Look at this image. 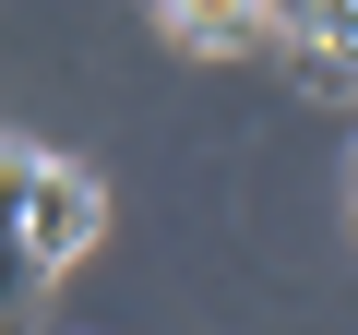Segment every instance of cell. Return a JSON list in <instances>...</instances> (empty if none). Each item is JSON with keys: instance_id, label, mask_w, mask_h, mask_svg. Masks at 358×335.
<instances>
[{"instance_id": "1", "label": "cell", "mask_w": 358, "mask_h": 335, "mask_svg": "<svg viewBox=\"0 0 358 335\" xmlns=\"http://www.w3.org/2000/svg\"><path fill=\"white\" fill-rule=\"evenodd\" d=\"M13 228H24V287H60L84 252H96V228H108V192H96V168H72V156H48V144H24L13 132Z\"/></svg>"}, {"instance_id": "2", "label": "cell", "mask_w": 358, "mask_h": 335, "mask_svg": "<svg viewBox=\"0 0 358 335\" xmlns=\"http://www.w3.org/2000/svg\"><path fill=\"white\" fill-rule=\"evenodd\" d=\"M155 36L179 60H287V13H239V0H167Z\"/></svg>"}, {"instance_id": "3", "label": "cell", "mask_w": 358, "mask_h": 335, "mask_svg": "<svg viewBox=\"0 0 358 335\" xmlns=\"http://www.w3.org/2000/svg\"><path fill=\"white\" fill-rule=\"evenodd\" d=\"M346 192H358V144H346Z\"/></svg>"}]
</instances>
